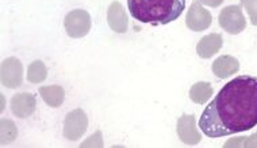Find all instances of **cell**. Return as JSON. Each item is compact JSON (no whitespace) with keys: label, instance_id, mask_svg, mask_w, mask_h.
<instances>
[{"label":"cell","instance_id":"5","mask_svg":"<svg viewBox=\"0 0 257 148\" xmlns=\"http://www.w3.org/2000/svg\"><path fill=\"white\" fill-rule=\"evenodd\" d=\"M88 128V118L83 109H73L64 120V136L71 142L79 140Z\"/></svg>","mask_w":257,"mask_h":148},{"label":"cell","instance_id":"2","mask_svg":"<svg viewBox=\"0 0 257 148\" xmlns=\"http://www.w3.org/2000/svg\"><path fill=\"white\" fill-rule=\"evenodd\" d=\"M127 8L138 22L168 24L186 10V0H127Z\"/></svg>","mask_w":257,"mask_h":148},{"label":"cell","instance_id":"12","mask_svg":"<svg viewBox=\"0 0 257 148\" xmlns=\"http://www.w3.org/2000/svg\"><path fill=\"white\" fill-rule=\"evenodd\" d=\"M222 44H223V38L221 34H208L199 40L196 46V52L200 58L208 60L221 50Z\"/></svg>","mask_w":257,"mask_h":148},{"label":"cell","instance_id":"6","mask_svg":"<svg viewBox=\"0 0 257 148\" xmlns=\"http://www.w3.org/2000/svg\"><path fill=\"white\" fill-rule=\"evenodd\" d=\"M2 85L10 89H15L22 85L23 65L18 58L10 57L2 62Z\"/></svg>","mask_w":257,"mask_h":148},{"label":"cell","instance_id":"19","mask_svg":"<svg viewBox=\"0 0 257 148\" xmlns=\"http://www.w3.org/2000/svg\"><path fill=\"white\" fill-rule=\"evenodd\" d=\"M198 2L203 3L204 6H208V7H219L225 0H198Z\"/></svg>","mask_w":257,"mask_h":148},{"label":"cell","instance_id":"13","mask_svg":"<svg viewBox=\"0 0 257 148\" xmlns=\"http://www.w3.org/2000/svg\"><path fill=\"white\" fill-rule=\"evenodd\" d=\"M40 94L42 100L52 108H58L61 106L64 100H65V92L60 85H49V86H41Z\"/></svg>","mask_w":257,"mask_h":148},{"label":"cell","instance_id":"11","mask_svg":"<svg viewBox=\"0 0 257 148\" xmlns=\"http://www.w3.org/2000/svg\"><path fill=\"white\" fill-rule=\"evenodd\" d=\"M214 76H217L218 78L225 80L230 76H234L239 70V62L237 58L231 56H221L214 61L213 66Z\"/></svg>","mask_w":257,"mask_h":148},{"label":"cell","instance_id":"17","mask_svg":"<svg viewBox=\"0 0 257 148\" xmlns=\"http://www.w3.org/2000/svg\"><path fill=\"white\" fill-rule=\"evenodd\" d=\"M241 6L248 11L250 23L257 26V0H241Z\"/></svg>","mask_w":257,"mask_h":148},{"label":"cell","instance_id":"15","mask_svg":"<svg viewBox=\"0 0 257 148\" xmlns=\"http://www.w3.org/2000/svg\"><path fill=\"white\" fill-rule=\"evenodd\" d=\"M48 77V70L42 61L37 60L31 65H29L27 69V81L31 84H41L44 82Z\"/></svg>","mask_w":257,"mask_h":148},{"label":"cell","instance_id":"8","mask_svg":"<svg viewBox=\"0 0 257 148\" xmlns=\"http://www.w3.org/2000/svg\"><path fill=\"white\" fill-rule=\"evenodd\" d=\"M179 139L187 146H196L202 140V135L198 131L194 114H182L178 120Z\"/></svg>","mask_w":257,"mask_h":148},{"label":"cell","instance_id":"3","mask_svg":"<svg viewBox=\"0 0 257 148\" xmlns=\"http://www.w3.org/2000/svg\"><path fill=\"white\" fill-rule=\"evenodd\" d=\"M91 16L85 10H73L64 19L65 31L71 38H83L91 30Z\"/></svg>","mask_w":257,"mask_h":148},{"label":"cell","instance_id":"16","mask_svg":"<svg viewBox=\"0 0 257 148\" xmlns=\"http://www.w3.org/2000/svg\"><path fill=\"white\" fill-rule=\"evenodd\" d=\"M18 136V128L15 122L9 118H2L0 120V138H2V146L13 143Z\"/></svg>","mask_w":257,"mask_h":148},{"label":"cell","instance_id":"20","mask_svg":"<svg viewBox=\"0 0 257 148\" xmlns=\"http://www.w3.org/2000/svg\"><path fill=\"white\" fill-rule=\"evenodd\" d=\"M0 110H5V96L2 94V109Z\"/></svg>","mask_w":257,"mask_h":148},{"label":"cell","instance_id":"9","mask_svg":"<svg viewBox=\"0 0 257 148\" xmlns=\"http://www.w3.org/2000/svg\"><path fill=\"white\" fill-rule=\"evenodd\" d=\"M36 97L31 93H18L11 98V110L14 116L19 118H26L36 110Z\"/></svg>","mask_w":257,"mask_h":148},{"label":"cell","instance_id":"14","mask_svg":"<svg viewBox=\"0 0 257 148\" xmlns=\"http://www.w3.org/2000/svg\"><path fill=\"white\" fill-rule=\"evenodd\" d=\"M213 96V86L210 82H196L190 89V98L195 104H204Z\"/></svg>","mask_w":257,"mask_h":148},{"label":"cell","instance_id":"7","mask_svg":"<svg viewBox=\"0 0 257 148\" xmlns=\"http://www.w3.org/2000/svg\"><path fill=\"white\" fill-rule=\"evenodd\" d=\"M211 22H213L211 14L206 8H203V6L200 4L199 2H194L187 12V27L192 31H203L211 26Z\"/></svg>","mask_w":257,"mask_h":148},{"label":"cell","instance_id":"4","mask_svg":"<svg viewBox=\"0 0 257 148\" xmlns=\"http://www.w3.org/2000/svg\"><path fill=\"white\" fill-rule=\"evenodd\" d=\"M218 22L223 30L231 35L242 32L246 27V19L242 14L241 6H227V7H225L219 12Z\"/></svg>","mask_w":257,"mask_h":148},{"label":"cell","instance_id":"10","mask_svg":"<svg viewBox=\"0 0 257 148\" xmlns=\"http://www.w3.org/2000/svg\"><path fill=\"white\" fill-rule=\"evenodd\" d=\"M107 23L112 31L115 32H126L128 28L127 14L124 11L123 6L119 2H112L107 11Z\"/></svg>","mask_w":257,"mask_h":148},{"label":"cell","instance_id":"18","mask_svg":"<svg viewBox=\"0 0 257 148\" xmlns=\"http://www.w3.org/2000/svg\"><path fill=\"white\" fill-rule=\"evenodd\" d=\"M81 147H103L102 132L98 131L92 136H89L88 139L81 143Z\"/></svg>","mask_w":257,"mask_h":148},{"label":"cell","instance_id":"1","mask_svg":"<svg viewBox=\"0 0 257 148\" xmlns=\"http://www.w3.org/2000/svg\"><path fill=\"white\" fill-rule=\"evenodd\" d=\"M257 126V77L238 76L204 108L199 128L208 138L249 131Z\"/></svg>","mask_w":257,"mask_h":148}]
</instances>
